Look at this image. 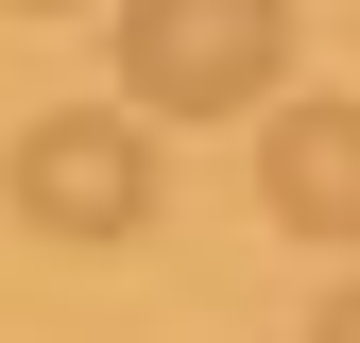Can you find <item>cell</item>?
<instances>
[{
    "instance_id": "1",
    "label": "cell",
    "mask_w": 360,
    "mask_h": 343,
    "mask_svg": "<svg viewBox=\"0 0 360 343\" xmlns=\"http://www.w3.org/2000/svg\"><path fill=\"white\" fill-rule=\"evenodd\" d=\"M275 86H292V0H120L138 120H257Z\"/></svg>"
},
{
    "instance_id": "2",
    "label": "cell",
    "mask_w": 360,
    "mask_h": 343,
    "mask_svg": "<svg viewBox=\"0 0 360 343\" xmlns=\"http://www.w3.org/2000/svg\"><path fill=\"white\" fill-rule=\"evenodd\" d=\"M18 224L34 240H69V257H120L155 224V120H120V103H52V120H18Z\"/></svg>"
},
{
    "instance_id": "3",
    "label": "cell",
    "mask_w": 360,
    "mask_h": 343,
    "mask_svg": "<svg viewBox=\"0 0 360 343\" xmlns=\"http://www.w3.org/2000/svg\"><path fill=\"white\" fill-rule=\"evenodd\" d=\"M257 206L360 257V103H257Z\"/></svg>"
},
{
    "instance_id": "4",
    "label": "cell",
    "mask_w": 360,
    "mask_h": 343,
    "mask_svg": "<svg viewBox=\"0 0 360 343\" xmlns=\"http://www.w3.org/2000/svg\"><path fill=\"white\" fill-rule=\"evenodd\" d=\"M309 343H360V292H326V309H309Z\"/></svg>"
},
{
    "instance_id": "5",
    "label": "cell",
    "mask_w": 360,
    "mask_h": 343,
    "mask_svg": "<svg viewBox=\"0 0 360 343\" xmlns=\"http://www.w3.org/2000/svg\"><path fill=\"white\" fill-rule=\"evenodd\" d=\"M0 18H69V0H0Z\"/></svg>"
}]
</instances>
